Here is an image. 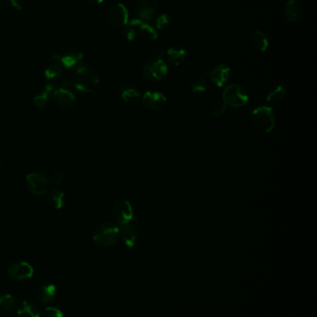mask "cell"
<instances>
[{
  "mask_svg": "<svg viewBox=\"0 0 317 317\" xmlns=\"http://www.w3.org/2000/svg\"><path fill=\"white\" fill-rule=\"evenodd\" d=\"M206 75L209 76L213 84H215L218 87H222L229 81L232 75V70L227 65L220 64Z\"/></svg>",
  "mask_w": 317,
  "mask_h": 317,
  "instance_id": "obj_12",
  "label": "cell"
},
{
  "mask_svg": "<svg viewBox=\"0 0 317 317\" xmlns=\"http://www.w3.org/2000/svg\"><path fill=\"white\" fill-rule=\"evenodd\" d=\"M0 163H1V162H0Z\"/></svg>",
  "mask_w": 317,
  "mask_h": 317,
  "instance_id": "obj_37",
  "label": "cell"
},
{
  "mask_svg": "<svg viewBox=\"0 0 317 317\" xmlns=\"http://www.w3.org/2000/svg\"><path fill=\"white\" fill-rule=\"evenodd\" d=\"M49 204L55 209H61L65 204V193L60 189H54L48 196Z\"/></svg>",
  "mask_w": 317,
  "mask_h": 317,
  "instance_id": "obj_26",
  "label": "cell"
},
{
  "mask_svg": "<svg viewBox=\"0 0 317 317\" xmlns=\"http://www.w3.org/2000/svg\"><path fill=\"white\" fill-rule=\"evenodd\" d=\"M1 2L7 8H12L17 11L22 10V0H1Z\"/></svg>",
  "mask_w": 317,
  "mask_h": 317,
  "instance_id": "obj_33",
  "label": "cell"
},
{
  "mask_svg": "<svg viewBox=\"0 0 317 317\" xmlns=\"http://www.w3.org/2000/svg\"><path fill=\"white\" fill-rule=\"evenodd\" d=\"M227 109V105L223 102V100H218L215 103L212 105V115L213 117H221L224 114V112L226 111Z\"/></svg>",
  "mask_w": 317,
  "mask_h": 317,
  "instance_id": "obj_29",
  "label": "cell"
},
{
  "mask_svg": "<svg viewBox=\"0 0 317 317\" xmlns=\"http://www.w3.org/2000/svg\"><path fill=\"white\" fill-rule=\"evenodd\" d=\"M70 87L69 82V86L65 84L64 87L54 90L53 93L52 98H54V100L63 108H69L76 101V96L71 91Z\"/></svg>",
  "mask_w": 317,
  "mask_h": 317,
  "instance_id": "obj_13",
  "label": "cell"
},
{
  "mask_svg": "<svg viewBox=\"0 0 317 317\" xmlns=\"http://www.w3.org/2000/svg\"><path fill=\"white\" fill-rule=\"evenodd\" d=\"M155 25H156V28H157V29H166V28L170 25V17H169V15L166 14V13L160 15V16L157 18V20H156Z\"/></svg>",
  "mask_w": 317,
  "mask_h": 317,
  "instance_id": "obj_31",
  "label": "cell"
},
{
  "mask_svg": "<svg viewBox=\"0 0 317 317\" xmlns=\"http://www.w3.org/2000/svg\"><path fill=\"white\" fill-rule=\"evenodd\" d=\"M57 295V288L51 284L43 285L37 288L35 292V298L41 304H49L55 300Z\"/></svg>",
  "mask_w": 317,
  "mask_h": 317,
  "instance_id": "obj_16",
  "label": "cell"
},
{
  "mask_svg": "<svg viewBox=\"0 0 317 317\" xmlns=\"http://www.w3.org/2000/svg\"><path fill=\"white\" fill-rule=\"evenodd\" d=\"M129 23L135 28L137 35H142L149 40H155L157 38L156 31L153 29L151 25L147 24L143 21L139 20V19H135V20L130 21Z\"/></svg>",
  "mask_w": 317,
  "mask_h": 317,
  "instance_id": "obj_17",
  "label": "cell"
},
{
  "mask_svg": "<svg viewBox=\"0 0 317 317\" xmlns=\"http://www.w3.org/2000/svg\"><path fill=\"white\" fill-rule=\"evenodd\" d=\"M122 28H123L122 34H123L124 37L127 40L132 41L135 39L136 36H137V32H136L135 28L132 25H130L128 23Z\"/></svg>",
  "mask_w": 317,
  "mask_h": 317,
  "instance_id": "obj_30",
  "label": "cell"
},
{
  "mask_svg": "<svg viewBox=\"0 0 317 317\" xmlns=\"http://www.w3.org/2000/svg\"><path fill=\"white\" fill-rule=\"evenodd\" d=\"M16 308V301L12 295H2L0 297V314L2 316H12Z\"/></svg>",
  "mask_w": 317,
  "mask_h": 317,
  "instance_id": "obj_22",
  "label": "cell"
},
{
  "mask_svg": "<svg viewBox=\"0 0 317 317\" xmlns=\"http://www.w3.org/2000/svg\"><path fill=\"white\" fill-rule=\"evenodd\" d=\"M136 14L141 21H150L153 19L159 11L156 0H136Z\"/></svg>",
  "mask_w": 317,
  "mask_h": 317,
  "instance_id": "obj_9",
  "label": "cell"
},
{
  "mask_svg": "<svg viewBox=\"0 0 317 317\" xmlns=\"http://www.w3.org/2000/svg\"><path fill=\"white\" fill-rule=\"evenodd\" d=\"M44 317H64L63 311L56 307H47L44 310Z\"/></svg>",
  "mask_w": 317,
  "mask_h": 317,
  "instance_id": "obj_32",
  "label": "cell"
},
{
  "mask_svg": "<svg viewBox=\"0 0 317 317\" xmlns=\"http://www.w3.org/2000/svg\"><path fill=\"white\" fill-rule=\"evenodd\" d=\"M250 45L255 50L265 52L269 46V40L261 31H255L250 36Z\"/></svg>",
  "mask_w": 317,
  "mask_h": 317,
  "instance_id": "obj_23",
  "label": "cell"
},
{
  "mask_svg": "<svg viewBox=\"0 0 317 317\" xmlns=\"http://www.w3.org/2000/svg\"><path fill=\"white\" fill-rule=\"evenodd\" d=\"M168 65L162 59H154L144 65L142 75L144 79L149 82H159L163 80L168 75Z\"/></svg>",
  "mask_w": 317,
  "mask_h": 317,
  "instance_id": "obj_6",
  "label": "cell"
},
{
  "mask_svg": "<svg viewBox=\"0 0 317 317\" xmlns=\"http://www.w3.org/2000/svg\"><path fill=\"white\" fill-rule=\"evenodd\" d=\"M286 90L282 86H277L267 95V101L269 103H278L285 98Z\"/></svg>",
  "mask_w": 317,
  "mask_h": 317,
  "instance_id": "obj_27",
  "label": "cell"
},
{
  "mask_svg": "<svg viewBox=\"0 0 317 317\" xmlns=\"http://www.w3.org/2000/svg\"><path fill=\"white\" fill-rule=\"evenodd\" d=\"M285 14L288 21L297 22L303 15V8L297 0H289L285 7Z\"/></svg>",
  "mask_w": 317,
  "mask_h": 317,
  "instance_id": "obj_18",
  "label": "cell"
},
{
  "mask_svg": "<svg viewBox=\"0 0 317 317\" xmlns=\"http://www.w3.org/2000/svg\"><path fill=\"white\" fill-rule=\"evenodd\" d=\"M60 60L65 67V69L77 70L81 67L84 61V55L82 52L78 50H69L64 55L60 56Z\"/></svg>",
  "mask_w": 317,
  "mask_h": 317,
  "instance_id": "obj_14",
  "label": "cell"
},
{
  "mask_svg": "<svg viewBox=\"0 0 317 317\" xmlns=\"http://www.w3.org/2000/svg\"><path fill=\"white\" fill-rule=\"evenodd\" d=\"M252 125L258 132L268 134L276 126V117L273 108L259 106L251 112Z\"/></svg>",
  "mask_w": 317,
  "mask_h": 317,
  "instance_id": "obj_2",
  "label": "cell"
},
{
  "mask_svg": "<svg viewBox=\"0 0 317 317\" xmlns=\"http://www.w3.org/2000/svg\"><path fill=\"white\" fill-rule=\"evenodd\" d=\"M164 55V50L163 49H159L154 53V56L156 57V59H161Z\"/></svg>",
  "mask_w": 317,
  "mask_h": 317,
  "instance_id": "obj_35",
  "label": "cell"
},
{
  "mask_svg": "<svg viewBox=\"0 0 317 317\" xmlns=\"http://www.w3.org/2000/svg\"><path fill=\"white\" fill-rule=\"evenodd\" d=\"M8 275L15 281H24L30 279L34 275V269L26 262H17L12 264L8 269Z\"/></svg>",
  "mask_w": 317,
  "mask_h": 317,
  "instance_id": "obj_10",
  "label": "cell"
},
{
  "mask_svg": "<svg viewBox=\"0 0 317 317\" xmlns=\"http://www.w3.org/2000/svg\"><path fill=\"white\" fill-rule=\"evenodd\" d=\"M120 238V229L114 223L106 222L96 227L93 232V240L100 247H111Z\"/></svg>",
  "mask_w": 317,
  "mask_h": 317,
  "instance_id": "obj_3",
  "label": "cell"
},
{
  "mask_svg": "<svg viewBox=\"0 0 317 317\" xmlns=\"http://www.w3.org/2000/svg\"><path fill=\"white\" fill-rule=\"evenodd\" d=\"M120 98L129 105H136L141 100V93L139 92L135 87L130 86H124L119 88Z\"/></svg>",
  "mask_w": 317,
  "mask_h": 317,
  "instance_id": "obj_19",
  "label": "cell"
},
{
  "mask_svg": "<svg viewBox=\"0 0 317 317\" xmlns=\"http://www.w3.org/2000/svg\"><path fill=\"white\" fill-rule=\"evenodd\" d=\"M108 22L114 27H124L129 23V12L121 3L115 4L109 9Z\"/></svg>",
  "mask_w": 317,
  "mask_h": 317,
  "instance_id": "obj_11",
  "label": "cell"
},
{
  "mask_svg": "<svg viewBox=\"0 0 317 317\" xmlns=\"http://www.w3.org/2000/svg\"><path fill=\"white\" fill-rule=\"evenodd\" d=\"M190 88H191V91L194 94H196V95L203 94L206 92L207 89V82L203 77L195 78L194 81L192 82Z\"/></svg>",
  "mask_w": 317,
  "mask_h": 317,
  "instance_id": "obj_28",
  "label": "cell"
},
{
  "mask_svg": "<svg viewBox=\"0 0 317 317\" xmlns=\"http://www.w3.org/2000/svg\"><path fill=\"white\" fill-rule=\"evenodd\" d=\"M141 100H142L143 106L146 108L147 110H153V111L163 110L168 102V99L164 94L159 91H151V90L144 93Z\"/></svg>",
  "mask_w": 317,
  "mask_h": 317,
  "instance_id": "obj_8",
  "label": "cell"
},
{
  "mask_svg": "<svg viewBox=\"0 0 317 317\" xmlns=\"http://www.w3.org/2000/svg\"><path fill=\"white\" fill-rule=\"evenodd\" d=\"M223 101L232 108H241L248 101V95L240 85H230L223 92Z\"/></svg>",
  "mask_w": 317,
  "mask_h": 317,
  "instance_id": "obj_4",
  "label": "cell"
},
{
  "mask_svg": "<svg viewBox=\"0 0 317 317\" xmlns=\"http://www.w3.org/2000/svg\"><path fill=\"white\" fill-rule=\"evenodd\" d=\"M89 2H91V3H93V4H100V3H102L104 0H88Z\"/></svg>",
  "mask_w": 317,
  "mask_h": 317,
  "instance_id": "obj_36",
  "label": "cell"
},
{
  "mask_svg": "<svg viewBox=\"0 0 317 317\" xmlns=\"http://www.w3.org/2000/svg\"><path fill=\"white\" fill-rule=\"evenodd\" d=\"M70 85L80 92H95L100 87V76L94 70L82 65L75 70Z\"/></svg>",
  "mask_w": 317,
  "mask_h": 317,
  "instance_id": "obj_1",
  "label": "cell"
},
{
  "mask_svg": "<svg viewBox=\"0 0 317 317\" xmlns=\"http://www.w3.org/2000/svg\"><path fill=\"white\" fill-rule=\"evenodd\" d=\"M112 215L120 226L132 224L134 220V212L131 204L127 200L118 201L112 208Z\"/></svg>",
  "mask_w": 317,
  "mask_h": 317,
  "instance_id": "obj_5",
  "label": "cell"
},
{
  "mask_svg": "<svg viewBox=\"0 0 317 317\" xmlns=\"http://www.w3.org/2000/svg\"><path fill=\"white\" fill-rule=\"evenodd\" d=\"M18 317H39L40 311L38 306L31 301H23L17 310Z\"/></svg>",
  "mask_w": 317,
  "mask_h": 317,
  "instance_id": "obj_24",
  "label": "cell"
},
{
  "mask_svg": "<svg viewBox=\"0 0 317 317\" xmlns=\"http://www.w3.org/2000/svg\"><path fill=\"white\" fill-rule=\"evenodd\" d=\"M121 227H122V229L120 231V236H122L124 243L129 248H133L137 244V242H138V239H139L138 231H137V229L133 226L132 224L123 225Z\"/></svg>",
  "mask_w": 317,
  "mask_h": 317,
  "instance_id": "obj_20",
  "label": "cell"
},
{
  "mask_svg": "<svg viewBox=\"0 0 317 317\" xmlns=\"http://www.w3.org/2000/svg\"><path fill=\"white\" fill-rule=\"evenodd\" d=\"M167 58L171 65L179 66L185 60L186 51L180 47H171L167 51Z\"/></svg>",
  "mask_w": 317,
  "mask_h": 317,
  "instance_id": "obj_25",
  "label": "cell"
},
{
  "mask_svg": "<svg viewBox=\"0 0 317 317\" xmlns=\"http://www.w3.org/2000/svg\"><path fill=\"white\" fill-rule=\"evenodd\" d=\"M63 179H64L63 173L57 172V173H53L51 178L49 179V182H51L53 184H60L63 181Z\"/></svg>",
  "mask_w": 317,
  "mask_h": 317,
  "instance_id": "obj_34",
  "label": "cell"
},
{
  "mask_svg": "<svg viewBox=\"0 0 317 317\" xmlns=\"http://www.w3.org/2000/svg\"><path fill=\"white\" fill-rule=\"evenodd\" d=\"M55 90V86L52 83H48L45 87L42 89L41 92L35 96L34 98V103L38 108H44L50 98H52L53 93Z\"/></svg>",
  "mask_w": 317,
  "mask_h": 317,
  "instance_id": "obj_21",
  "label": "cell"
},
{
  "mask_svg": "<svg viewBox=\"0 0 317 317\" xmlns=\"http://www.w3.org/2000/svg\"><path fill=\"white\" fill-rule=\"evenodd\" d=\"M49 179L39 173H29L25 180V184L28 191L37 196L45 194L49 187Z\"/></svg>",
  "mask_w": 317,
  "mask_h": 317,
  "instance_id": "obj_7",
  "label": "cell"
},
{
  "mask_svg": "<svg viewBox=\"0 0 317 317\" xmlns=\"http://www.w3.org/2000/svg\"><path fill=\"white\" fill-rule=\"evenodd\" d=\"M65 70L60 60V55H54L51 62L45 71V78L48 82L58 81L65 74Z\"/></svg>",
  "mask_w": 317,
  "mask_h": 317,
  "instance_id": "obj_15",
  "label": "cell"
}]
</instances>
